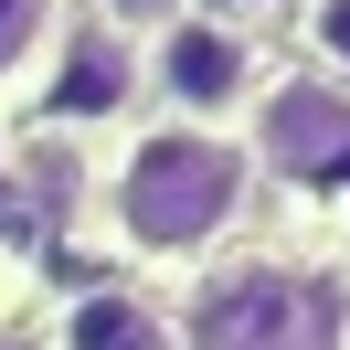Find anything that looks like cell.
<instances>
[{"label": "cell", "mask_w": 350, "mask_h": 350, "mask_svg": "<svg viewBox=\"0 0 350 350\" xmlns=\"http://www.w3.org/2000/svg\"><path fill=\"white\" fill-rule=\"evenodd\" d=\"M244 191H255V159H244L234 128H128L107 159V234L128 255H202L244 223Z\"/></svg>", "instance_id": "1"}, {"label": "cell", "mask_w": 350, "mask_h": 350, "mask_svg": "<svg viewBox=\"0 0 350 350\" xmlns=\"http://www.w3.org/2000/svg\"><path fill=\"white\" fill-rule=\"evenodd\" d=\"M138 85H149L159 117L180 128H234L265 96V53L244 22H213V11H170V22L138 43Z\"/></svg>", "instance_id": "2"}, {"label": "cell", "mask_w": 350, "mask_h": 350, "mask_svg": "<svg viewBox=\"0 0 350 350\" xmlns=\"http://www.w3.org/2000/svg\"><path fill=\"white\" fill-rule=\"evenodd\" d=\"M244 159L276 180H350V85L265 75V96L244 107Z\"/></svg>", "instance_id": "3"}, {"label": "cell", "mask_w": 350, "mask_h": 350, "mask_svg": "<svg viewBox=\"0 0 350 350\" xmlns=\"http://www.w3.org/2000/svg\"><path fill=\"white\" fill-rule=\"evenodd\" d=\"M32 107H43L53 128H107V117H128L138 107V43L117 22H96V11H64L43 75H32Z\"/></svg>", "instance_id": "4"}, {"label": "cell", "mask_w": 350, "mask_h": 350, "mask_svg": "<svg viewBox=\"0 0 350 350\" xmlns=\"http://www.w3.org/2000/svg\"><path fill=\"white\" fill-rule=\"evenodd\" d=\"M53 350H180V329L138 286H75L53 308Z\"/></svg>", "instance_id": "5"}, {"label": "cell", "mask_w": 350, "mask_h": 350, "mask_svg": "<svg viewBox=\"0 0 350 350\" xmlns=\"http://www.w3.org/2000/svg\"><path fill=\"white\" fill-rule=\"evenodd\" d=\"M64 11H75V0H0V96H32L53 32H64Z\"/></svg>", "instance_id": "6"}, {"label": "cell", "mask_w": 350, "mask_h": 350, "mask_svg": "<svg viewBox=\"0 0 350 350\" xmlns=\"http://www.w3.org/2000/svg\"><path fill=\"white\" fill-rule=\"evenodd\" d=\"M297 32H308L329 85H350V0H297Z\"/></svg>", "instance_id": "7"}, {"label": "cell", "mask_w": 350, "mask_h": 350, "mask_svg": "<svg viewBox=\"0 0 350 350\" xmlns=\"http://www.w3.org/2000/svg\"><path fill=\"white\" fill-rule=\"evenodd\" d=\"M75 11H96V22H117L128 43H149V32L170 22V11H191V0H75Z\"/></svg>", "instance_id": "8"}, {"label": "cell", "mask_w": 350, "mask_h": 350, "mask_svg": "<svg viewBox=\"0 0 350 350\" xmlns=\"http://www.w3.org/2000/svg\"><path fill=\"white\" fill-rule=\"evenodd\" d=\"M191 11H213V22H244V32H255V11H297V0H191Z\"/></svg>", "instance_id": "9"}, {"label": "cell", "mask_w": 350, "mask_h": 350, "mask_svg": "<svg viewBox=\"0 0 350 350\" xmlns=\"http://www.w3.org/2000/svg\"><path fill=\"white\" fill-rule=\"evenodd\" d=\"M0 191H11V159H0Z\"/></svg>", "instance_id": "10"}, {"label": "cell", "mask_w": 350, "mask_h": 350, "mask_svg": "<svg viewBox=\"0 0 350 350\" xmlns=\"http://www.w3.org/2000/svg\"><path fill=\"white\" fill-rule=\"evenodd\" d=\"M0 350H11V340H0Z\"/></svg>", "instance_id": "11"}]
</instances>
